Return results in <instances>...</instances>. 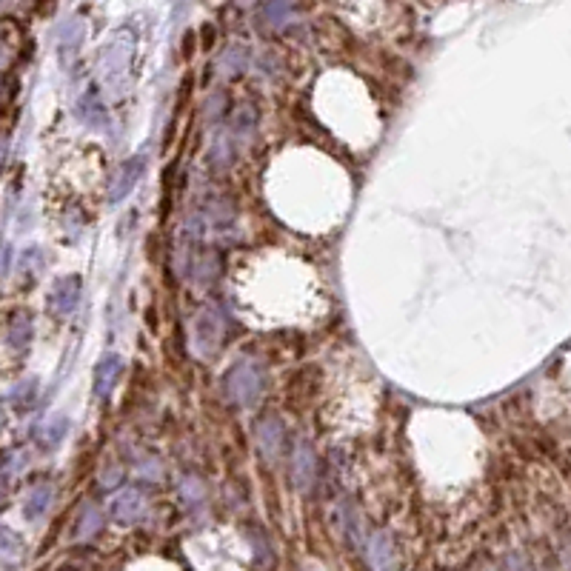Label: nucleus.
<instances>
[{
  "instance_id": "5",
  "label": "nucleus",
  "mask_w": 571,
  "mask_h": 571,
  "mask_svg": "<svg viewBox=\"0 0 571 571\" xmlns=\"http://www.w3.org/2000/svg\"><path fill=\"white\" fill-rule=\"evenodd\" d=\"M257 440L263 446V451L269 457H277L283 451V443H286V428L277 417H266L257 423Z\"/></svg>"
},
{
  "instance_id": "10",
  "label": "nucleus",
  "mask_w": 571,
  "mask_h": 571,
  "mask_svg": "<svg viewBox=\"0 0 571 571\" xmlns=\"http://www.w3.org/2000/svg\"><path fill=\"white\" fill-rule=\"evenodd\" d=\"M477 571H494V568H491V565H480Z\"/></svg>"
},
{
  "instance_id": "6",
  "label": "nucleus",
  "mask_w": 571,
  "mask_h": 571,
  "mask_svg": "<svg viewBox=\"0 0 571 571\" xmlns=\"http://www.w3.org/2000/svg\"><path fill=\"white\" fill-rule=\"evenodd\" d=\"M6 340H9V346H15V349L26 346V343L32 340V320H29L26 315H15V317L9 320V326H6Z\"/></svg>"
},
{
  "instance_id": "9",
  "label": "nucleus",
  "mask_w": 571,
  "mask_h": 571,
  "mask_svg": "<svg viewBox=\"0 0 571 571\" xmlns=\"http://www.w3.org/2000/svg\"><path fill=\"white\" fill-rule=\"evenodd\" d=\"M49 486H40L35 494H32V503L26 506V517L29 520H35V517H40L43 511H46V506H49Z\"/></svg>"
},
{
  "instance_id": "7",
  "label": "nucleus",
  "mask_w": 571,
  "mask_h": 571,
  "mask_svg": "<svg viewBox=\"0 0 571 571\" xmlns=\"http://www.w3.org/2000/svg\"><path fill=\"white\" fill-rule=\"evenodd\" d=\"M295 477H297V486H306L315 477V455L306 446L295 455Z\"/></svg>"
},
{
  "instance_id": "3",
  "label": "nucleus",
  "mask_w": 571,
  "mask_h": 571,
  "mask_svg": "<svg viewBox=\"0 0 571 571\" xmlns=\"http://www.w3.org/2000/svg\"><path fill=\"white\" fill-rule=\"evenodd\" d=\"M80 300V277H63L58 280V286L52 289V297H49V306L55 315H69L71 308L78 306Z\"/></svg>"
},
{
  "instance_id": "4",
  "label": "nucleus",
  "mask_w": 571,
  "mask_h": 571,
  "mask_svg": "<svg viewBox=\"0 0 571 571\" xmlns=\"http://www.w3.org/2000/svg\"><path fill=\"white\" fill-rule=\"evenodd\" d=\"M143 169H146V163H143L140 157H134V160H126L121 169H117V177H114V183H112V192H109V200L112 203H117V200H123L132 188H134V183L140 180V175H143Z\"/></svg>"
},
{
  "instance_id": "1",
  "label": "nucleus",
  "mask_w": 571,
  "mask_h": 571,
  "mask_svg": "<svg viewBox=\"0 0 571 571\" xmlns=\"http://www.w3.org/2000/svg\"><path fill=\"white\" fill-rule=\"evenodd\" d=\"M223 392L234 406H252L263 392V369L254 363H237L223 377Z\"/></svg>"
},
{
  "instance_id": "8",
  "label": "nucleus",
  "mask_w": 571,
  "mask_h": 571,
  "mask_svg": "<svg viewBox=\"0 0 571 571\" xmlns=\"http://www.w3.org/2000/svg\"><path fill=\"white\" fill-rule=\"evenodd\" d=\"M63 428H66V420H55L52 425H40V432H46V434H37V446L40 448H55L60 440H63Z\"/></svg>"
},
{
  "instance_id": "2",
  "label": "nucleus",
  "mask_w": 571,
  "mask_h": 571,
  "mask_svg": "<svg viewBox=\"0 0 571 571\" xmlns=\"http://www.w3.org/2000/svg\"><path fill=\"white\" fill-rule=\"evenodd\" d=\"M121 371H123L121 357H117V354L103 357V360L98 363V369H94V394H98L100 400H106L114 392L117 380H121Z\"/></svg>"
}]
</instances>
